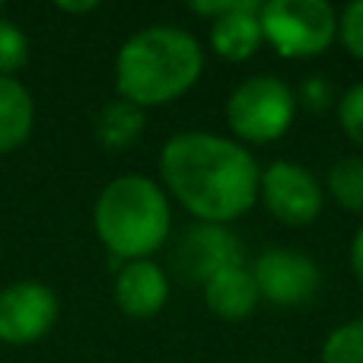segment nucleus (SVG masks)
Wrapping results in <instances>:
<instances>
[{"label": "nucleus", "mask_w": 363, "mask_h": 363, "mask_svg": "<svg viewBox=\"0 0 363 363\" xmlns=\"http://www.w3.org/2000/svg\"><path fill=\"white\" fill-rule=\"evenodd\" d=\"M166 188L201 223H230L258 201L262 172L245 147L204 131L176 134L160 157Z\"/></svg>", "instance_id": "f257e3e1"}, {"label": "nucleus", "mask_w": 363, "mask_h": 363, "mask_svg": "<svg viewBox=\"0 0 363 363\" xmlns=\"http://www.w3.org/2000/svg\"><path fill=\"white\" fill-rule=\"evenodd\" d=\"M204 55L201 45L176 26H150L131 35L115 61L118 96L138 108L166 106L198 83Z\"/></svg>", "instance_id": "f03ea898"}, {"label": "nucleus", "mask_w": 363, "mask_h": 363, "mask_svg": "<svg viewBox=\"0 0 363 363\" xmlns=\"http://www.w3.org/2000/svg\"><path fill=\"white\" fill-rule=\"evenodd\" d=\"M169 201L157 182L121 176L102 188L93 223L102 245L125 262L153 255L169 236Z\"/></svg>", "instance_id": "7ed1b4c3"}, {"label": "nucleus", "mask_w": 363, "mask_h": 363, "mask_svg": "<svg viewBox=\"0 0 363 363\" xmlns=\"http://www.w3.org/2000/svg\"><path fill=\"white\" fill-rule=\"evenodd\" d=\"M258 23L284 57H315L338 35V13L325 0H271L262 4Z\"/></svg>", "instance_id": "20e7f679"}, {"label": "nucleus", "mask_w": 363, "mask_h": 363, "mask_svg": "<svg viewBox=\"0 0 363 363\" xmlns=\"http://www.w3.org/2000/svg\"><path fill=\"white\" fill-rule=\"evenodd\" d=\"M296 112L290 86L277 77H252L233 89L226 102V125L249 144H268L287 134Z\"/></svg>", "instance_id": "39448f33"}, {"label": "nucleus", "mask_w": 363, "mask_h": 363, "mask_svg": "<svg viewBox=\"0 0 363 363\" xmlns=\"http://www.w3.org/2000/svg\"><path fill=\"white\" fill-rule=\"evenodd\" d=\"M57 319V296L38 281H16L0 290V341L32 345L45 338Z\"/></svg>", "instance_id": "423d86ee"}, {"label": "nucleus", "mask_w": 363, "mask_h": 363, "mask_svg": "<svg viewBox=\"0 0 363 363\" xmlns=\"http://www.w3.org/2000/svg\"><path fill=\"white\" fill-rule=\"evenodd\" d=\"M233 264H242V245L230 230L217 223L188 226L172 252V268L179 271V277L201 284V287Z\"/></svg>", "instance_id": "0eeeda50"}, {"label": "nucleus", "mask_w": 363, "mask_h": 363, "mask_svg": "<svg viewBox=\"0 0 363 363\" xmlns=\"http://www.w3.org/2000/svg\"><path fill=\"white\" fill-rule=\"evenodd\" d=\"M252 277L258 294L274 306H303L319 290V268L303 252L294 249H268L255 258Z\"/></svg>", "instance_id": "6e6552de"}, {"label": "nucleus", "mask_w": 363, "mask_h": 363, "mask_svg": "<svg viewBox=\"0 0 363 363\" xmlns=\"http://www.w3.org/2000/svg\"><path fill=\"white\" fill-rule=\"evenodd\" d=\"M264 207L287 226H306L322 211V188L309 169L296 163H271L262 176Z\"/></svg>", "instance_id": "1a4fd4ad"}, {"label": "nucleus", "mask_w": 363, "mask_h": 363, "mask_svg": "<svg viewBox=\"0 0 363 363\" xmlns=\"http://www.w3.org/2000/svg\"><path fill=\"white\" fill-rule=\"evenodd\" d=\"M169 300V281L163 268L153 264L150 258L140 262H125V268L115 277V303L131 319H150Z\"/></svg>", "instance_id": "9d476101"}, {"label": "nucleus", "mask_w": 363, "mask_h": 363, "mask_svg": "<svg viewBox=\"0 0 363 363\" xmlns=\"http://www.w3.org/2000/svg\"><path fill=\"white\" fill-rule=\"evenodd\" d=\"M258 300H262L258 284L252 277V268H245V264H233L204 284V303L220 319H245L258 306Z\"/></svg>", "instance_id": "9b49d317"}, {"label": "nucleus", "mask_w": 363, "mask_h": 363, "mask_svg": "<svg viewBox=\"0 0 363 363\" xmlns=\"http://www.w3.org/2000/svg\"><path fill=\"white\" fill-rule=\"evenodd\" d=\"M262 4L258 0H242V6L226 16L213 19L211 26V45L220 57L226 61H245L258 51V45L264 42L262 23H258Z\"/></svg>", "instance_id": "f8f14e48"}, {"label": "nucleus", "mask_w": 363, "mask_h": 363, "mask_svg": "<svg viewBox=\"0 0 363 363\" xmlns=\"http://www.w3.org/2000/svg\"><path fill=\"white\" fill-rule=\"evenodd\" d=\"M35 125L32 96L16 77H0V153L23 147Z\"/></svg>", "instance_id": "ddd939ff"}, {"label": "nucleus", "mask_w": 363, "mask_h": 363, "mask_svg": "<svg viewBox=\"0 0 363 363\" xmlns=\"http://www.w3.org/2000/svg\"><path fill=\"white\" fill-rule=\"evenodd\" d=\"M144 131V108L128 99H115L96 115V140L106 150H128Z\"/></svg>", "instance_id": "4468645a"}, {"label": "nucleus", "mask_w": 363, "mask_h": 363, "mask_svg": "<svg viewBox=\"0 0 363 363\" xmlns=\"http://www.w3.org/2000/svg\"><path fill=\"white\" fill-rule=\"evenodd\" d=\"M328 191L341 207L363 213V157H347L328 172Z\"/></svg>", "instance_id": "2eb2a0df"}, {"label": "nucleus", "mask_w": 363, "mask_h": 363, "mask_svg": "<svg viewBox=\"0 0 363 363\" xmlns=\"http://www.w3.org/2000/svg\"><path fill=\"white\" fill-rule=\"evenodd\" d=\"M322 363H363V319L335 328L322 345Z\"/></svg>", "instance_id": "dca6fc26"}, {"label": "nucleus", "mask_w": 363, "mask_h": 363, "mask_svg": "<svg viewBox=\"0 0 363 363\" xmlns=\"http://www.w3.org/2000/svg\"><path fill=\"white\" fill-rule=\"evenodd\" d=\"M29 61V38L13 19L0 16V77H13Z\"/></svg>", "instance_id": "f3484780"}, {"label": "nucleus", "mask_w": 363, "mask_h": 363, "mask_svg": "<svg viewBox=\"0 0 363 363\" xmlns=\"http://www.w3.org/2000/svg\"><path fill=\"white\" fill-rule=\"evenodd\" d=\"M338 118H341V128H345L347 138H351L357 147H363V83L351 86L345 96H341Z\"/></svg>", "instance_id": "a211bd4d"}, {"label": "nucleus", "mask_w": 363, "mask_h": 363, "mask_svg": "<svg viewBox=\"0 0 363 363\" xmlns=\"http://www.w3.org/2000/svg\"><path fill=\"white\" fill-rule=\"evenodd\" d=\"M338 32H341V45L363 61V0H354V4L345 6Z\"/></svg>", "instance_id": "6ab92c4d"}, {"label": "nucleus", "mask_w": 363, "mask_h": 363, "mask_svg": "<svg viewBox=\"0 0 363 363\" xmlns=\"http://www.w3.org/2000/svg\"><path fill=\"white\" fill-rule=\"evenodd\" d=\"M239 6H242V0H201V4H191V10L201 13V16L220 19V16H226V13L239 10Z\"/></svg>", "instance_id": "aec40b11"}, {"label": "nucleus", "mask_w": 363, "mask_h": 363, "mask_svg": "<svg viewBox=\"0 0 363 363\" xmlns=\"http://www.w3.org/2000/svg\"><path fill=\"white\" fill-rule=\"evenodd\" d=\"M303 102H306L309 108H322L328 102V86L322 80H309L306 86H303Z\"/></svg>", "instance_id": "412c9836"}, {"label": "nucleus", "mask_w": 363, "mask_h": 363, "mask_svg": "<svg viewBox=\"0 0 363 363\" xmlns=\"http://www.w3.org/2000/svg\"><path fill=\"white\" fill-rule=\"evenodd\" d=\"M351 268H354V274H357V281L363 284V226L357 236H354V245H351Z\"/></svg>", "instance_id": "4be33fe9"}, {"label": "nucleus", "mask_w": 363, "mask_h": 363, "mask_svg": "<svg viewBox=\"0 0 363 363\" xmlns=\"http://www.w3.org/2000/svg\"><path fill=\"white\" fill-rule=\"evenodd\" d=\"M99 4H61V10L64 13H89V10H96Z\"/></svg>", "instance_id": "5701e85b"}]
</instances>
